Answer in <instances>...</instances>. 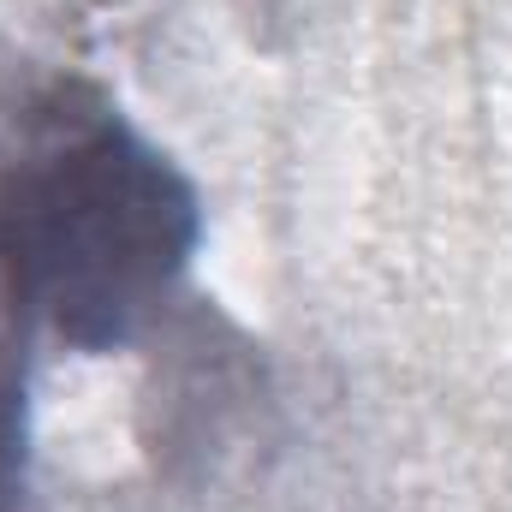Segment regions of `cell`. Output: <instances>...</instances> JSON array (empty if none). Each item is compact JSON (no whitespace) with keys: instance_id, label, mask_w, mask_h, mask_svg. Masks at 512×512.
<instances>
[{"instance_id":"1","label":"cell","mask_w":512,"mask_h":512,"mask_svg":"<svg viewBox=\"0 0 512 512\" xmlns=\"http://www.w3.org/2000/svg\"><path fill=\"white\" fill-rule=\"evenodd\" d=\"M203 239L197 185L102 96L54 90L0 161V274L72 352L131 346Z\"/></svg>"},{"instance_id":"2","label":"cell","mask_w":512,"mask_h":512,"mask_svg":"<svg viewBox=\"0 0 512 512\" xmlns=\"http://www.w3.org/2000/svg\"><path fill=\"white\" fill-rule=\"evenodd\" d=\"M30 340L36 322L0 274V512H18L30 489Z\"/></svg>"}]
</instances>
